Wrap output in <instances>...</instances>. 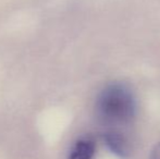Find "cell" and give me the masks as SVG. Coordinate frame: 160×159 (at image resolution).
Returning a JSON list of instances; mask_svg holds the SVG:
<instances>
[{
  "mask_svg": "<svg viewBox=\"0 0 160 159\" xmlns=\"http://www.w3.org/2000/svg\"><path fill=\"white\" fill-rule=\"evenodd\" d=\"M136 98L128 85L120 82L110 83L99 93L96 111L100 122L108 131L120 132L130 125L136 116Z\"/></svg>",
  "mask_w": 160,
  "mask_h": 159,
  "instance_id": "6da1fadb",
  "label": "cell"
},
{
  "mask_svg": "<svg viewBox=\"0 0 160 159\" xmlns=\"http://www.w3.org/2000/svg\"><path fill=\"white\" fill-rule=\"evenodd\" d=\"M106 144L113 153L118 154L121 157H124L128 153V145L124 135L121 132L107 131L105 134Z\"/></svg>",
  "mask_w": 160,
  "mask_h": 159,
  "instance_id": "7a4b0ae2",
  "label": "cell"
},
{
  "mask_svg": "<svg viewBox=\"0 0 160 159\" xmlns=\"http://www.w3.org/2000/svg\"><path fill=\"white\" fill-rule=\"evenodd\" d=\"M95 155V143L88 138H82L75 143L69 159H93Z\"/></svg>",
  "mask_w": 160,
  "mask_h": 159,
  "instance_id": "3957f363",
  "label": "cell"
},
{
  "mask_svg": "<svg viewBox=\"0 0 160 159\" xmlns=\"http://www.w3.org/2000/svg\"><path fill=\"white\" fill-rule=\"evenodd\" d=\"M149 159H160V143L156 144L150 152Z\"/></svg>",
  "mask_w": 160,
  "mask_h": 159,
  "instance_id": "277c9868",
  "label": "cell"
}]
</instances>
